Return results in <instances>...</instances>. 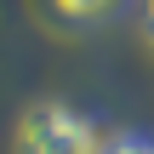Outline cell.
<instances>
[{
    "mask_svg": "<svg viewBox=\"0 0 154 154\" xmlns=\"http://www.w3.org/2000/svg\"><path fill=\"white\" fill-rule=\"evenodd\" d=\"M114 6H120V0H57V11H63L69 23H103Z\"/></svg>",
    "mask_w": 154,
    "mask_h": 154,
    "instance_id": "obj_2",
    "label": "cell"
},
{
    "mask_svg": "<svg viewBox=\"0 0 154 154\" xmlns=\"http://www.w3.org/2000/svg\"><path fill=\"white\" fill-rule=\"evenodd\" d=\"M149 29H154V0H149Z\"/></svg>",
    "mask_w": 154,
    "mask_h": 154,
    "instance_id": "obj_4",
    "label": "cell"
},
{
    "mask_svg": "<svg viewBox=\"0 0 154 154\" xmlns=\"http://www.w3.org/2000/svg\"><path fill=\"white\" fill-rule=\"evenodd\" d=\"M109 143L114 131L91 109H74L63 97L29 103L17 120V154H109Z\"/></svg>",
    "mask_w": 154,
    "mask_h": 154,
    "instance_id": "obj_1",
    "label": "cell"
},
{
    "mask_svg": "<svg viewBox=\"0 0 154 154\" xmlns=\"http://www.w3.org/2000/svg\"><path fill=\"white\" fill-rule=\"evenodd\" d=\"M109 154H154V137H143V131H114Z\"/></svg>",
    "mask_w": 154,
    "mask_h": 154,
    "instance_id": "obj_3",
    "label": "cell"
}]
</instances>
